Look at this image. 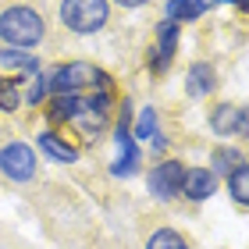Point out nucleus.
Listing matches in <instances>:
<instances>
[{
  "instance_id": "obj_17",
  "label": "nucleus",
  "mask_w": 249,
  "mask_h": 249,
  "mask_svg": "<svg viewBox=\"0 0 249 249\" xmlns=\"http://www.w3.org/2000/svg\"><path fill=\"white\" fill-rule=\"evenodd\" d=\"M157 132H160V118H157V107H142L139 114L132 118V139H135V142H150Z\"/></svg>"
},
{
  "instance_id": "obj_19",
  "label": "nucleus",
  "mask_w": 249,
  "mask_h": 249,
  "mask_svg": "<svg viewBox=\"0 0 249 249\" xmlns=\"http://www.w3.org/2000/svg\"><path fill=\"white\" fill-rule=\"evenodd\" d=\"M21 100H25V107H43L50 100V82H47V71H36L29 78V86L21 89Z\"/></svg>"
},
{
  "instance_id": "obj_2",
  "label": "nucleus",
  "mask_w": 249,
  "mask_h": 249,
  "mask_svg": "<svg viewBox=\"0 0 249 249\" xmlns=\"http://www.w3.org/2000/svg\"><path fill=\"white\" fill-rule=\"evenodd\" d=\"M110 4L107 0H61V21L75 36H93L107 25Z\"/></svg>"
},
{
  "instance_id": "obj_12",
  "label": "nucleus",
  "mask_w": 249,
  "mask_h": 249,
  "mask_svg": "<svg viewBox=\"0 0 249 249\" xmlns=\"http://www.w3.org/2000/svg\"><path fill=\"white\" fill-rule=\"evenodd\" d=\"M213 89H217V68L210 61H192L189 71H185V93L192 100H203V96H210Z\"/></svg>"
},
{
  "instance_id": "obj_8",
  "label": "nucleus",
  "mask_w": 249,
  "mask_h": 249,
  "mask_svg": "<svg viewBox=\"0 0 249 249\" xmlns=\"http://www.w3.org/2000/svg\"><path fill=\"white\" fill-rule=\"evenodd\" d=\"M217 189H221V178H213L210 167H185L178 196H185L189 203H207V199L217 196Z\"/></svg>"
},
{
  "instance_id": "obj_9",
  "label": "nucleus",
  "mask_w": 249,
  "mask_h": 249,
  "mask_svg": "<svg viewBox=\"0 0 249 249\" xmlns=\"http://www.w3.org/2000/svg\"><path fill=\"white\" fill-rule=\"evenodd\" d=\"M36 146L50 164H78V146H71L64 135H57V128H43L36 135Z\"/></svg>"
},
{
  "instance_id": "obj_11",
  "label": "nucleus",
  "mask_w": 249,
  "mask_h": 249,
  "mask_svg": "<svg viewBox=\"0 0 249 249\" xmlns=\"http://www.w3.org/2000/svg\"><path fill=\"white\" fill-rule=\"evenodd\" d=\"M114 160H110V175L114 178H135L142 171V142L135 139H124V142H114Z\"/></svg>"
},
{
  "instance_id": "obj_13",
  "label": "nucleus",
  "mask_w": 249,
  "mask_h": 249,
  "mask_svg": "<svg viewBox=\"0 0 249 249\" xmlns=\"http://www.w3.org/2000/svg\"><path fill=\"white\" fill-rule=\"evenodd\" d=\"M210 0H167L164 4V18L175 21V25H185V21H196L210 11Z\"/></svg>"
},
{
  "instance_id": "obj_24",
  "label": "nucleus",
  "mask_w": 249,
  "mask_h": 249,
  "mask_svg": "<svg viewBox=\"0 0 249 249\" xmlns=\"http://www.w3.org/2000/svg\"><path fill=\"white\" fill-rule=\"evenodd\" d=\"M210 4H228V0H210Z\"/></svg>"
},
{
  "instance_id": "obj_20",
  "label": "nucleus",
  "mask_w": 249,
  "mask_h": 249,
  "mask_svg": "<svg viewBox=\"0 0 249 249\" xmlns=\"http://www.w3.org/2000/svg\"><path fill=\"white\" fill-rule=\"evenodd\" d=\"M21 82L25 78L15 75V78H0V110H18L21 107Z\"/></svg>"
},
{
  "instance_id": "obj_6",
  "label": "nucleus",
  "mask_w": 249,
  "mask_h": 249,
  "mask_svg": "<svg viewBox=\"0 0 249 249\" xmlns=\"http://www.w3.org/2000/svg\"><path fill=\"white\" fill-rule=\"evenodd\" d=\"M178 39H182V25H175V21H167V18H160L157 21V43L150 47V75H157L160 78L167 68H171V61H175V53H178Z\"/></svg>"
},
{
  "instance_id": "obj_15",
  "label": "nucleus",
  "mask_w": 249,
  "mask_h": 249,
  "mask_svg": "<svg viewBox=\"0 0 249 249\" xmlns=\"http://www.w3.org/2000/svg\"><path fill=\"white\" fill-rule=\"evenodd\" d=\"M239 164H246V153L235 150V146H217V150L210 153V171H213V178H228Z\"/></svg>"
},
{
  "instance_id": "obj_4",
  "label": "nucleus",
  "mask_w": 249,
  "mask_h": 249,
  "mask_svg": "<svg viewBox=\"0 0 249 249\" xmlns=\"http://www.w3.org/2000/svg\"><path fill=\"white\" fill-rule=\"evenodd\" d=\"M182 178H185V164L175 157H160L150 171H146V192L157 203H175L182 192Z\"/></svg>"
},
{
  "instance_id": "obj_1",
  "label": "nucleus",
  "mask_w": 249,
  "mask_h": 249,
  "mask_svg": "<svg viewBox=\"0 0 249 249\" xmlns=\"http://www.w3.org/2000/svg\"><path fill=\"white\" fill-rule=\"evenodd\" d=\"M43 18L36 7H25V4H15L0 15V39L4 47H15V50H32L39 47L43 39Z\"/></svg>"
},
{
  "instance_id": "obj_18",
  "label": "nucleus",
  "mask_w": 249,
  "mask_h": 249,
  "mask_svg": "<svg viewBox=\"0 0 249 249\" xmlns=\"http://www.w3.org/2000/svg\"><path fill=\"white\" fill-rule=\"evenodd\" d=\"M224 185H228V196H231V203L235 207H249V164H239L235 171L224 178Z\"/></svg>"
},
{
  "instance_id": "obj_16",
  "label": "nucleus",
  "mask_w": 249,
  "mask_h": 249,
  "mask_svg": "<svg viewBox=\"0 0 249 249\" xmlns=\"http://www.w3.org/2000/svg\"><path fill=\"white\" fill-rule=\"evenodd\" d=\"M146 249H192V246H189V239H185L178 228H171V224H160V228L150 231Z\"/></svg>"
},
{
  "instance_id": "obj_10",
  "label": "nucleus",
  "mask_w": 249,
  "mask_h": 249,
  "mask_svg": "<svg viewBox=\"0 0 249 249\" xmlns=\"http://www.w3.org/2000/svg\"><path fill=\"white\" fill-rule=\"evenodd\" d=\"M47 121L57 128V124H75L78 114H82L86 107V93H68V96H50L47 104Z\"/></svg>"
},
{
  "instance_id": "obj_5",
  "label": "nucleus",
  "mask_w": 249,
  "mask_h": 249,
  "mask_svg": "<svg viewBox=\"0 0 249 249\" xmlns=\"http://www.w3.org/2000/svg\"><path fill=\"white\" fill-rule=\"evenodd\" d=\"M75 124H78V132H82L86 139H100V135L114 124V93H89Z\"/></svg>"
},
{
  "instance_id": "obj_23",
  "label": "nucleus",
  "mask_w": 249,
  "mask_h": 249,
  "mask_svg": "<svg viewBox=\"0 0 249 249\" xmlns=\"http://www.w3.org/2000/svg\"><path fill=\"white\" fill-rule=\"evenodd\" d=\"M228 4H235L239 11H249V0H228Z\"/></svg>"
},
{
  "instance_id": "obj_3",
  "label": "nucleus",
  "mask_w": 249,
  "mask_h": 249,
  "mask_svg": "<svg viewBox=\"0 0 249 249\" xmlns=\"http://www.w3.org/2000/svg\"><path fill=\"white\" fill-rule=\"evenodd\" d=\"M0 175H4L7 182H15V185L36 182V175H39V157H36V150H32L29 142H21V139L0 146Z\"/></svg>"
},
{
  "instance_id": "obj_21",
  "label": "nucleus",
  "mask_w": 249,
  "mask_h": 249,
  "mask_svg": "<svg viewBox=\"0 0 249 249\" xmlns=\"http://www.w3.org/2000/svg\"><path fill=\"white\" fill-rule=\"evenodd\" d=\"M150 142H153V146H150V150H153L157 157H164V153H167V146H171V139H167V135H164V132H157V135H153V139H150Z\"/></svg>"
},
{
  "instance_id": "obj_14",
  "label": "nucleus",
  "mask_w": 249,
  "mask_h": 249,
  "mask_svg": "<svg viewBox=\"0 0 249 249\" xmlns=\"http://www.w3.org/2000/svg\"><path fill=\"white\" fill-rule=\"evenodd\" d=\"M0 64L4 68H11V71H18L21 78H32L36 71H43V64H39V57L32 50H15V47H0Z\"/></svg>"
},
{
  "instance_id": "obj_22",
  "label": "nucleus",
  "mask_w": 249,
  "mask_h": 249,
  "mask_svg": "<svg viewBox=\"0 0 249 249\" xmlns=\"http://www.w3.org/2000/svg\"><path fill=\"white\" fill-rule=\"evenodd\" d=\"M107 4H118V7H128V11H135V7H146L150 0H107Z\"/></svg>"
},
{
  "instance_id": "obj_7",
  "label": "nucleus",
  "mask_w": 249,
  "mask_h": 249,
  "mask_svg": "<svg viewBox=\"0 0 249 249\" xmlns=\"http://www.w3.org/2000/svg\"><path fill=\"white\" fill-rule=\"evenodd\" d=\"M249 128V110L242 104H213L210 107V132L221 135V139H231V135H246Z\"/></svg>"
}]
</instances>
